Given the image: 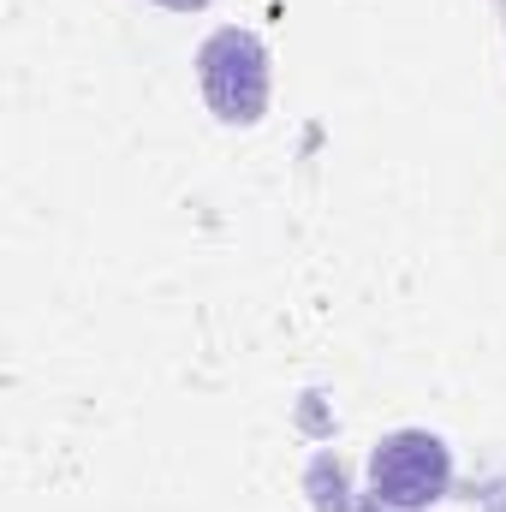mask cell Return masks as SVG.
I'll use <instances>...</instances> for the list:
<instances>
[{
    "label": "cell",
    "instance_id": "2",
    "mask_svg": "<svg viewBox=\"0 0 506 512\" xmlns=\"http://www.w3.org/2000/svg\"><path fill=\"white\" fill-rule=\"evenodd\" d=\"M447 483H453V453H447V441L429 435V429H399V435H387L376 447V459H370V489H376L381 507H393V512L435 507V501L447 495Z\"/></svg>",
    "mask_w": 506,
    "mask_h": 512
},
{
    "label": "cell",
    "instance_id": "3",
    "mask_svg": "<svg viewBox=\"0 0 506 512\" xmlns=\"http://www.w3.org/2000/svg\"><path fill=\"white\" fill-rule=\"evenodd\" d=\"M161 6H173V12H197V6H209V0H161Z\"/></svg>",
    "mask_w": 506,
    "mask_h": 512
},
{
    "label": "cell",
    "instance_id": "1",
    "mask_svg": "<svg viewBox=\"0 0 506 512\" xmlns=\"http://www.w3.org/2000/svg\"><path fill=\"white\" fill-rule=\"evenodd\" d=\"M197 84L215 120L227 126H256L268 114V48L251 30H215L197 48Z\"/></svg>",
    "mask_w": 506,
    "mask_h": 512
}]
</instances>
